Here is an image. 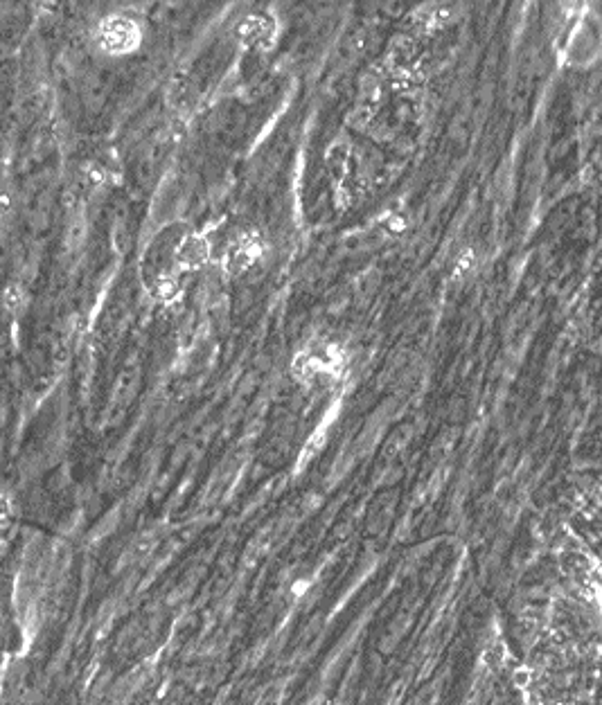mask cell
<instances>
[{
  "label": "cell",
  "instance_id": "cell-1",
  "mask_svg": "<svg viewBox=\"0 0 602 705\" xmlns=\"http://www.w3.org/2000/svg\"><path fill=\"white\" fill-rule=\"evenodd\" d=\"M95 41L106 55H127L138 48L140 30L127 16H109L97 25Z\"/></svg>",
  "mask_w": 602,
  "mask_h": 705
},
{
  "label": "cell",
  "instance_id": "cell-2",
  "mask_svg": "<svg viewBox=\"0 0 602 705\" xmlns=\"http://www.w3.org/2000/svg\"><path fill=\"white\" fill-rule=\"evenodd\" d=\"M25 305H28V291H25L23 284H19V282L7 284L5 291H3L5 311H10V314H21Z\"/></svg>",
  "mask_w": 602,
  "mask_h": 705
},
{
  "label": "cell",
  "instance_id": "cell-3",
  "mask_svg": "<svg viewBox=\"0 0 602 705\" xmlns=\"http://www.w3.org/2000/svg\"><path fill=\"white\" fill-rule=\"evenodd\" d=\"M14 501L10 498V494L0 492V541L7 539V534L12 532L14 528Z\"/></svg>",
  "mask_w": 602,
  "mask_h": 705
},
{
  "label": "cell",
  "instance_id": "cell-4",
  "mask_svg": "<svg viewBox=\"0 0 602 705\" xmlns=\"http://www.w3.org/2000/svg\"><path fill=\"white\" fill-rule=\"evenodd\" d=\"M14 208V194L7 187H0V214L12 212Z\"/></svg>",
  "mask_w": 602,
  "mask_h": 705
},
{
  "label": "cell",
  "instance_id": "cell-5",
  "mask_svg": "<svg viewBox=\"0 0 602 705\" xmlns=\"http://www.w3.org/2000/svg\"><path fill=\"white\" fill-rule=\"evenodd\" d=\"M0 217H3V214H0Z\"/></svg>",
  "mask_w": 602,
  "mask_h": 705
}]
</instances>
